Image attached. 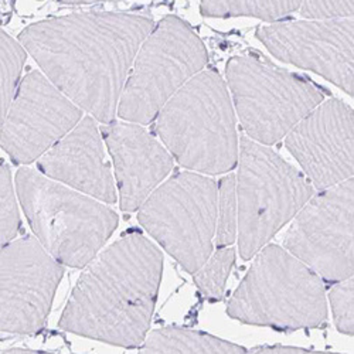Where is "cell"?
Segmentation results:
<instances>
[{
  "mask_svg": "<svg viewBox=\"0 0 354 354\" xmlns=\"http://www.w3.org/2000/svg\"><path fill=\"white\" fill-rule=\"evenodd\" d=\"M207 62V50L193 28L176 16L165 17L140 44L116 113L128 122L151 124Z\"/></svg>",
  "mask_w": 354,
  "mask_h": 354,
  "instance_id": "8",
  "label": "cell"
},
{
  "mask_svg": "<svg viewBox=\"0 0 354 354\" xmlns=\"http://www.w3.org/2000/svg\"><path fill=\"white\" fill-rule=\"evenodd\" d=\"M235 255L237 254L234 248L220 247L193 274L194 283L203 298L213 302L224 298L225 283L235 263Z\"/></svg>",
  "mask_w": 354,
  "mask_h": 354,
  "instance_id": "20",
  "label": "cell"
},
{
  "mask_svg": "<svg viewBox=\"0 0 354 354\" xmlns=\"http://www.w3.org/2000/svg\"><path fill=\"white\" fill-rule=\"evenodd\" d=\"M60 3L67 5H82V3H94V2H102V0H58Z\"/></svg>",
  "mask_w": 354,
  "mask_h": 354,
  "instance_id": "26",
  "label": "cell"
},
{
  "mask_svg": "<svg viewBox=\"0 0 354 354\" xmlns=\"http://www.w3.org/2000/svg\"><path fill=\"white\" fill-rule=\"evenodd\" d=\"M163 271L162 251L133 231L82 272L58 328L127 348L140 347L151 328Z\"/></svg>",
  "mask_w": 354,
  "mask_h": 354,
  "instance_id": "2",
  "label": "cell"
},
{
  "mask_svg": "<svg viewBox=\"0 0 354 354\" xmlns=\"http://www.w3.org/2000/svg\"><path fill=\"white\" fill-rule=\"evenodd\" d=\"M39 170L108 204L116 203V189L106 162L100 129L93 116H85L37 159Z\"/></svg>",
  "mask_w": 354,
  "mask_h": 354,
  "instance_id": "16",
  "label": "cell"
},
{
  "mask_svg": "<svg viewBox=\"0 0 354 354\" xmlns=\"http://www.w3.org/2000/svg\"><path fill=\"white\" fill-rule=\"evenodd\" d=\"M237 163L239 250L250 261L297 216L315 189L298 169L248 136L240 140Z\"/></svg>",
  "mask_w": 354,
  "mask_h": 354,
  "instance_id": "6",
  "label": "cell"
},
{
  "mask_svg": "<svg viewBox=\"0 0 354 354\" xmlns=\"http://www.w3.org/2000/svg\"><path fill=\"white\" fill-rule=\"evenodd\" d=\"M354 180L312 196L293 217L283 247L330 285L354 272Z\"/></svg>",
  "mask_w": 354,
  "mask_h": 354,
  "instance_id": "10",
  "label": "cell"
},
{
  "mask_svg": "<svg viewBox=\"0 0 354 354\" xmlns=\"http://www.w3.org/2000/svg\"><path fill=\"white\" fill-rule=\"evenodd\" d=\"M302 0H201V13L210 17L251 16L279 20L301 8Z\"/></svg>",
  "mask_w": 354,
  "mask_h": 354,
  "instance_id": "18",
  "label": "cell"
},
{
  "mask_svg": "<svg viewBox=\"0 0 354 354\" xmlns=\"http://www.w3.org/2000/svg\"><path fill=\"white\" fill-rule=\"evenodd\" d=\"M82 111L39 71L19 84L12 106L0 128V147L16 165L43 156L80 121Z\"/></svg>",
  "mask_w": 354,
  "mask_h": 354,
  "instance_id": "12",
  "label": "cell"
},
{
  "mask_svg": "<svg viewBox=\"0 0 354 354\" xmlns=\"http://www.w3.org/2000/svg\"><path fill=\"white\" fill-rule=\"evenodd\" d=\"M16 187L36 239L66 267H86L118 227V214L105 204L36 170H19Z\"/></svg>",
  "mask_w": 354,
  "mask_h": 354,
  "instance_id": "5",
  "label": "cell"
},
{
  "mask_svg": "<svg viewBox=\"0 0 354 354\" xmlns=\"http://www.w3.org/2000/svg\"><path fill=\"white\" fill-rule=\"evenodd\" d=\"M301 15L305 19L326 20L353 17L354 0H302Z\"/></svg>",
  "mask_w": 354,
  "mask_h": 354,
  "instance_id": "24",
  "label": "cell"
},
{
  "mask_svg": "<svg viewBox=\"0 0 354 354\" xmlns=\"http://www.w3.org/2000/svg\"><path fill=\"white\" fill-rule=\"evenodd\" d=\"M225 73L241 125L261 145L279 142L324 100L316 84L259 54L232 57Z\"/></svg>",
  "mask_w": 354,
  "mask_h": 354,
  "instance_id": "7",
  "label": "cell"
},
{
  "mask_svg": "<svg viewBox=\"0 0 354 354\" xmlns=\"http://www.w3.org/2000/svg\"><path fill=\"white\" fill-rule=\"evenodd\" d=\"M102 133L113 160L121 209L139 210L173 169L165 147L136 124H108Z\"/></svg>",
  "mask_w": 354,
  "mask_h": 354,
  "instance_id": "15",
  "label": "cell"
},
{
  "mask_svg": "<svg viewBox=\"0 0 354 354\" xmlns=\"http://www.w3.org/2000/svg\"><path fill=\"white\" fill-rule=\"evenodd\" d=\"M20 231V216L10 167L0 162V248L12 243Z\"/></svg>",
  "mask_w": 354,
  "mask_h": 354,
  "instance_id": "22",
  "label": "cell"
},
{
  "mask_svg": "<svg viewBox=\"0 0 354 354\" xmlns=\"http://www.w3.org/2000/svg\"><path fill=\"white\" fill-rule=\"evenodd\" d=\"M257 36L279 60L313 71L354 95L353 17L278 21L259 27Z\"/></svg>",
  "mask_w": 354,
  "mask_h": 354,
  "instance_id": "13",
  "label": "cell"
},
{
  "mask_svg": "<svg viewBox=\"0 0 354 354\" xmlns=\"http://www.w3.org/2000/svg\"><path fill=\"white\" fill-rule=\"evenodd\" d=\"M237 239V186L235 174L230 173L218 183L217 204V225L216 244L217 247H228Z\"/></svg>",
  "mask_w": 354,
  "mask_h": 354,
  "instance_id": "21",
  "label": "cell"
},
{
  "mask_svg": "<svg viewBox=\"0 0 354 354\" xmlns=\"http://www.w3.org/2000/svg\"><path fill=\"white\" fill-rule=\"evenodd\" d=\"M354 113L339 101L319 104L286 135V149L317 190L351 179L354 173Z\"/></svg>",
  "mask_w": 354,
  "mask_h": 354,
  "instance_id": "14",
  "label": "cell"
},
{
  "mask_svg": "<svg viewBox=\"0 0 354 354\" xmlns=\"http://www.w3.org/2000/svg\"><path fill=\"white\" fill-rule=\"evenodd\" d=\"M231 297L227 315L275 330L317 329L328 320L323 279L279 245L262 247Z\"/></svg>",
  "mask_w": 354,
  "mask_h": 354,
  "instance_id": "4",
  "label": "cell"
},
{
  "mask_svg": "<svg viewBox=\"0 0 354 354\" xmlns=\"http://www.w3.org/2000/svg\"><path fill=\"white\" fill-rule=\"evenodd\" d=\"M26 57L23 47L0 30V128L17 93Z\"/></svg>",
  "mask_w": 354,
  "mask_h": 354,
  "instance_id": "19",
  "label": "cell"
},
{
  "mask_svg": "<svg viewBox=\"0 0 354 354\" xmlns=\"http://www.w3.org/2000/svg\"><path fill=\"white\" fill-rule=\"evenodd\" d=\"M140 353H193V354H232L247 353L243 346L234 344L216 336L186 330L179 328H165L146 335Z\"/></svg>",
  "mask_w": 354,
  "mask_h": 354,
  "instance_id": "17",
  "label": "cell"
},
{
  "mask_svg": "<svg viewBox=\"0 0 354 354\" xmlns=\"http://www.w3.org/2000/svg\"><path fill=\"white\" fill-rule=\"evenodd\" d=\"M63 275V265L37 239L24 237L0 248V332L41 330Z\"/></svg>",
  "mask_w": 354,
  "mask_h": 354,
  "instance_id": "11",
  "label": "cell"
},
{
  "mask_svg": "<svg viewBox=\"0 0 354 354\" xmlns=\"http://www.w3.org/2000/svg\"><path fill=\"white\" fill-rule=\"evenodd\" d=\"M153 121L155 133L183 167L221 174L237 166L235 115L218 73H197L173 94Z\"/></svg>",
  "mask_w": 354,
  "mask_h": 354,
  "instance_id": "3",
  "label": "cell"
},
{
  "mask_svg": "<svg viewBox=\"0 0 354 354\" xmlns=\"http://www.w3.org/2000/svg\"><path fill=\"white\" fill-rule=\"evenodd\" d=\"M250 353H270V354H288V353H313L308 348L301 347H289V346H259L250 350Z\"/></svg>",
  "mask_w": 354,
  "mask_h": 354,
  "instance_id": "25",
  "label": "cell"
},
{
  "mask_svg": "<svg viewBox=\"0 0 354 354\" xmlns=\"http://www.w3.org/2000/svg\"><path fill=\"white\" fill-rule=\"evenodd\" d=\"M155 26L142 15L74 13L28 26L19 40L58 90L111 124L138 50Z\"/></svg>",
  "mask_w": 354,
  "mask_h": 354,
  "instance_id": "1",
  "label": "cell"
},
{
  "mask_svg": "<svg viewBox=\"0 0 354 354\" xmlns=\"http://www.w3.org/2000/svg\"><path fill=\"white\" fill-rule=\"evenodd\" d=\"M218 185L182 171L156 187L139 207L140 225L193 275L213 254Z\"/></svg>",
  "mask_w": 354,
  "mask_h": 354,
  "instance_id": "9",
  "label": "cell"
},
{
  "mask_svg": "<svg viewBox=\"0 0 354 354\" xmlns=\"http://www.w3.org/2000/svg\"><path fill=\"white\" fill-rule=\"evenodd\" d=\"M329 301L339 332L354 335V279L353 277L333 283Z\"/></svg>",
  "mask_w": 354,
  "mask_h": 354,
  "instance_id": "23",
  "label": "cell"
}]
</instances>
